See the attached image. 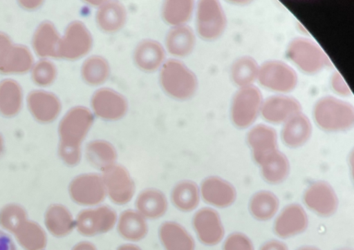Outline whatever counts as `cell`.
I'll return each instance as SVG.
<instances>
[{
    "mask_svg": "<svg viewBox=\"0 0 354 250\" xmlns=\"http://www.w3.org/2000/svg\"><path fill=\"white\" fill-rule=\"evenodd\" d=\"M90 117L89 113L78 108L70 111L63 119L60 155L69 166H75L80 160V144L90 124Z\"/></svg>",
    "mask_w": 354,
    "mask_h": 250,
    "instance_id": "cell-1",
    "label": "cell"
},
{
    "mask_svg": "<svg viewBox=\"0 0 354 250\" xmlns=\"http://www.w3.org/2000/svg\"><path fill=\"white\" fill-rule=\"evenodd\" d=\"M69 195L75 204L96 206L104 200L106 189L102 177L97 174H84L75 178L69 185Z\"/></svg>",
    "mask_w": 354,
    "mask_h": 250,
    "instance_id": "cell-2",
    "label": "cell"
},
{
    "mask_svg": "<svg viewBox=\"0 0 354 250\" xmlns=\"http://www.w3.org/2000/svg\"><path fill=\"white\" fill-rule=\"evenodd\" d=\"M102 180L106 193L117 205H124L131 201L135 193V184L123 166L112 165L104 170Z\"/></svg>",
    "mask_w": 354,
    "mask_h": 250,
    "instance_id": "cell-3",
    "label": "cell"
},
{
    "mask_svg": "<svg viewBox=\"0 0 354 250\" xmlns=\"http://www.w3.org/2000/svg\"><path fill=\"white\" fill-rule=\"evenodd\" d=\"M117 221L115 211L109 206L82 211L75 221L78 232L85 236H93L110 231Z\"/></svg>",
    "mask_w": 354,
    "mask_h": 250,
    "instance_id": "cell-4",
    "label": "cell"
},
{
    "mask_svg": "<svg viewBox=\"0 0 354 250\" xmlns=\"http://www.w3.org/2000/svg\"><path fill=\"white\" fill-rule=\"evenodd\" d=\"M32 57L26 46L12 43L7 35L0 32V71L23 73L32 66Z\"/></svg>",
    "mask_w": 354,
    "mask_h": 250,
    "instance_id": "cell-5",
    "label": "cell"
},
{
    "mask_svg": "<svg viewBox=\"0 0 354 250\" xmlns=\"http://www.w3.org/2000/svg\"><path fill=\"white\" fill-rule=\"evenodd\" d=\"M305 204L324 217L333 215L338 206V200L331 186L325 182L312 184L304 194Z\"/></svg>",
    "mask_w": 354,
    "mask_h": 250,
    "instance_id": "cell-6",
    "label": "cell"
},
{
    "mask_svg": "<svg viewBox=\"0 0 354 250\" xmlns=\"http://www.w3.org/2000/svg\"><path fill=\"white\" fill-rule=\"evenodd\" d=\"M194 227L204 244L212 246L221 242L224 229L218 213L214 209L199 210L194 218Z\"/></svg>",
    "mask_w": 354,
    "mask_h": 250,
    "instance_id": "cell-7",
    "label": "cell"
},
{
    "mask_svg": "<svg viewBox=\"0 0 354 250\" xmlns=\"http://www.w3.org/2000/svg\"><path fill=\"white\" fill-rule=\"evenodd\" d=\"M308 224V218L304 209L297 204L286 207L277 218L274 230L282 238H290L304 232Z\"/></svg>",
    "mask_w": 354,
    "mask_h": 250,
    "instance_id": "cell-8",
    "label": "cell"
},
{
    "mask_svg": "<svg viewBox=\"0 0 354 250\" xmlns=\"http://www.w3.org/2000/svg\"><path fill=\"white\" fill-rule=\"evenodd\" d=\"M261 106V93L254 88H245L239 93L233 104V118L240 126L251 124L257 117Z\"/></svg>",
    "mask_w": 354,
    "mask_h": 250,
    "instance_id": "cell-9",
    "label": "cell"
},
{
    "mask_svg": "<svg viewBox=\"0 0 354 250\" xmlns=\"http://www.w3.org/2000/svg\"><path fill=\"white\" fill-rule=\"evenodd\" d=\"M201 193L207 204L219 208L230 206L236 199L234 188L217 177L207 178L201 187Z\"/></svg>",
    "mask_w": 354,
    "mask_h": 250,
    "instance_id": "cell-10",
    "label": "cell"
},
{
    "mask_svg": "<svg viewBox=\"0 0 354 250\" xmlns=\"http://www.w3.org/2000/svg\"><path fill=\"white\" fill-rule=\"evenodd\" d=\"M44 223L47 230L57 238L68 235L75 227L72 213L61 204H53L46 209Z\"/></svg>",
    "mask_w": 354,
    "mask_h": 250,
    "instance_id": "cell-11",
    "label": "cell"
},
{
    "mask_svg": "<svg viewBox=\"0 0 354 250\" xmlns=\"http://www.w3.org/2000/svg\"><path fill=\"white\" fill-rule=\"evenodd\" d=\"M160 242L165 250H194L192 236L179 224L165 222L159 231Z\"/></svg>",
    "mask_w": 354,
    "mask_h": 250,
    "instance_id": "cell-12",
    "label": "cell"
},
{
    "mask_svg": "<svg viewBox=\"0 0 354 250\" xmlns=\"http://www.w3.org/2000/svg\"><path fill=\"white\" fill-rule=\"evenodd\" d=\"M261 70L262 83L270 89L286 91L296 85L297 76L286 64L270 63Z\"/></svg>",
    "mask_w": 354,
    "mask_h": 250,
    "instance_id": "cell-13",
    "label": "cell"
},
{
    "mask_svg": "<svg viewBox=\"0 0 354 250\" xmlns=\"http://www.w3.org/2000/svg\"><path fill=\"white\" fill-rule=\"evenodd\" d=\"M29 109L37 120L49 122L53 120L60 110V103L50 93L33 91L28 98Z\"/></svg>",
    "mask_w": 354,
    "mask_h": 250,
    "instance_id": "cell-14",
    "label": "cell"
},
{
    "mask_svg": "<svg viewBox=\"0 0 354 250\" xmlns=\"http://www.w3.org/2000/svg\"><path fill=\"white\" fill-rule=\"evenodd\" d=\"M62 39L50 22L41 23L35 32L32 44L35 51L41 57H59Z\"/></svg>",
    "mask_w": 354,
    "mask_h": 250,
    "instance_id": "cell-15",
    "label": "cell"
},
{
    "mask_svg": "<svg viewBox=\"0 0 354 250\" xmlns=\"http://www.w3.org/2000/svg\"><path fill=\"white\" fill-rule=\"evenodd\" d=\"M136 208L144 218L156 220L166 213L168 202L166 196L159 190L148 189L138 195Z\"/></svg>",
    "mask_w": 354,
    "mask_h": 250,
    "instance_id": "cell-16",
    "label": "cell"
},
{
    "mask_svg": "<svg viewBox=\"0 0 354 250\" xmlns=\"http://www.w3.org/2000/svg\"><path fill=\"white\" fill-rule=\"evenodd\" d=\"M118 231L124 240L138 242L148 233V225L145 218L137 211H124L118 223Z\"/></svg>",
    "mask_w": 354,
    "mask_h": 250,
    "instance_id": "cell-17",
    "label": "cell"
},
{
    "mask_svg": "<svg viewBox=\"0 0 354 250\" xmlns=\"http://www.w3.org/2000/svg\"><path fill=\"white\" fill-rule=\"evenodd\" d=\"M89 37L84 28L78 23H74L67 29L66 35L61 43L60 56L76 57L87 50Z\"/></svg>",
    "mask_w": 354,
    "mask_h": 250,
    "instance_id": "cell-18",
    "label": "cell"
},
{
    "mask_svg": "<svg viewBox=\"0 0 354 250\" xmlns=\"http://www.w3.org/2000/svg\"><path fill=\"white\" fill-rule=\"evenodd\" d=\"M299 42L293 43L292 46L293 48L301 51V53L290 51L292 59L293 61L299 64L303 59L306 57V59L301 67L305 71H317L319 70L323 66H324L326 62V57L319 47L311 44L310 42Z\"/></svg>",
    "mask_w": 354,
    "mask_h": 250,
    "instance_id": "cell-19",
    "label": "cell"
},
{
    "mask_svg": "<svg viewBox=\"0 0 354 250\" xmlns=\"http://www.w3.org/2000/svg\"><path fill=\"white\" fill-rule=\"evenodd\" d=\"M258 164H261L263 177L269 183H281L289 174L288 160L277 150L268 154Z\"/></svg>",
    "mask_w": 354,
    "mask_h": 250,
    "instance_id": "cell-20",
    "label": "cell"
},
{
    "mask_svg": "<svg viewBox=\"0 0 354 250\" xmlns=\"http://www.w3.org/2000/svg\"><path fill=\"white\" fill-rule=\"evenodd\" d=\"M14 235L25 250H44L47 244L45 231L37 222L32 220L24 222Z\"/></svg>",
    "mask_w": 354,
    "mask_h": 250,
    "instance_id": "cell-21",
    "label": "cell"
},
{
    "mask_svg": "<svg viewBox=\"0 0 354 250\" xmlns=\"http://www.w3.org/2000/svg\"><path fill=\"white\" fill-rule=\"evenodd\" d=\"M21 102V88L16 81L6 79L0 83V113L13 116L19 113Z\"/></svg>",
    "mask_w": 354,
    "mask_h": 250,
    "instance_id": "cell-22",
    "label": "cell"
},
{
    "mask_svg": "<svg viewBox=\"0 0 354 250\" xmlns=\"http://www.w3.org/2000/svg\"><path fill=\"white\" fill-rule=\"evenodd\" d=\"M289 98L275 97L270 99L263 106V113L270 122H279L290 120L299 110V104Z\"/></svg>",
    "mask_w": 354,
    "mask_h": 250,
    "instance_id": "cell-23",
    "label": "cell"
},
{
    "mask_svg": "<svg viewBox=\"0 0 354 250\" xmlns=\"http://www.w3.org/2000/svg\"><path fill=\"white\" fill-rule=\"evenodd\" d=\"M173 204L177 209L185 212L195 209L200 200L199 190L197 185L192 182L185 181L177 184L171 194Z\"/></svg>",
    "mask_w": 354,
    "mask_h": 250,
    "instance_id": "cell-24",
    "label": "cell"
},
{
    "mask_svg": "<svg viewBox=\"0 0 354 250\" xmlns=\"http://www.w3.org/2000/svg\"><path fill=\"white\" fill-rule=\"evenodd\" d=\"M279 206V202L275 195L262 191L254 195L250 207L254 218L261 221H267L275 216Z\"/></svg>",
    "mask_w": 354,
    "mask_h": 250,
    "instance_id": "cell-25",
    "label": "cell"
},
{
    "mask_svg": "<svg viewBox=\"0 0 354 250\" xmlns=\"http://www.w3.org/2000/svg\"><path fill=\"white\" fill-rule=\"evenodd\" d=\"M290 120V123L288 124L285 128V142L292 147L301 146L310 136V123L306 118L298 115L292 117Z\"/></svg>",
    "mask_w": 354,
    "mask_h": 250,
    "instance_id": "cell-26",
    "label": "cell"
},
{
    "mask_svg": "<svg viewBox=\"0 0 354 250\" xmlns=\"http://www.w3.org/2000/svg\"><path fill=\"white\" fill-rule=\"evenodd\" d=\"M27 220L28 212L21 205L10 204L0 210V226L10 233L15 234Z\"/></svg>",
    "mask_w": 354,
    "mask_h": 250,
    "instance_id": "cell-27",
    "label": "cell"
},
{
    "mask_svg": "<svg viewBox=\"0 0 354 250\" xmlns=\"http://www.w3.org/2000/svg\"><path fill=\"white\" fill-rule=\"evenodd\" d=\"M87 155L90 162L102 171L113 165L116 158L115 152L111 146L101 144L91 145Z\"/></svg>",
    "mask_w": 354,
    "mask_h": 250,
    "instance_id": "cell-28",
    "label": "cell"
},
{
    "mask_svg": "<svg viewBox=\"0 0 354 250\" xmlns=\"http://www.w3.org/2000/svg\"><path fill=\"white\" fill-rule=\"evenodd\" d=\"M56 70L54 64L46 59L35 65L32 76L35 83L40 86L50 84L55 77Z\"/></svg>",
    "mask_w": 354,
    "mask_h": 250,
    "instance_id": "cell-29",
    "label": "cell"
},
{
    "mask_svg": "<svg viewBox=\"0 0 354 250\" xmlns=\"http://www.w3.org/2000/svg\"><path fill=\"white\" fill-rule=\"evenodd\" d=\"M224 250H254L249 238L243 234L236 233L227 238L224 244Z\"/></svg>",
    "mask_w": 354,
    "mask_h": 250,
    "instance_id": "cell-30",
    "label": "cell"
},
{
    "mask_svg": "<svg viewBox=\"0 0 354 250\" xmlns=\"http://www.w3.org/2000/svg\"><path fill=\"white\" fill-rule=\"evenodd\" d=\"M0 250H17L16 244L11 236L0 230Z\"/></svg>",
    "mask_w": 354,
    "mask_h": 250,
    "instance_id": "cell-31",
    "label": "cell"
},
{
    "mask_svg": "<svg viewBox=\"0 0 354 250\" xmlns=\"http://www.w3.org/2000/svg\"><path fill=\"white\" fill-rule=\"evenodd\" d=\"M261 250H288L287 246L278 241H271L261 248Z\"/></svg>",
    "mask_w": 354,
    "mask_h": 250,
    "instance_id": "cell-32",
    "label": "cell"
},
{
    "mask_svg": "<svg viewBox=\"0 0 354 250\" xmlns=\"http://www.w3.org/2000/svg\"><path fill=\"white\" fill-rule=\"evenodd\" d=\"M72 250H97V249L92 243L84 242L76 244Z\"/></svg>",
    "mask_w": 354,
    "mask_h": 250,
    "instance_id": "cell-33",
    "label": "cell"
},
{
    "mask_svg": "<svg viewBox=\"0 0 354 250\" xmlns=\"http://www.w3.org/2000/svg\"><path fill=\"white\" fill-rule=\"evenodd\" d=\"M117 250H141L138 247L133 244H125L121 246Z\"/></svg>",
    "mask_w": 354,
    "mask_h": 250,
    "instance_id": "cell-34",
    "label": "cell"
},
{
    "mask_svg": "<svg viewBox=\"0 0 354 250\" xmlns=\"http://www.w3.org/2000/svg\"><path fill=\"white\" fill-rule=\"evenodd\" d=\"M3 147H4L3 140L1 135H0V156H1V154L3 151Z\"/></svg>",
    "mask_w": 354,
    "mask_h": 250,
    "instance_id": "cell-35",
    "label": "cell"
},
{
    "mask_svg": "<svg viewBox=\"0 0 354 250\" xmlns=\"http://www.w3.org/2000/svg\"><path fill=\"white\" fill-rule=\"evenodd\" d=\"M298 250H320V249H318L317 248L312 247H306L301 248Z\"/></svg>",
    "mask_w": 354,
    "mask_h": 250,
    "instance_id": "cell-36",
    "label": "cell"
},
{
    "mask_svg": "<svg viewBox=\"0 0 354 250\" xmlns=\"http://www.w3.org/2000/svg\"><path fill=\"white\" fill-rule=\"evenodd\" d=\"M342 250H348V249H342Z\"/></svg>",
    "mask_w": 354,
    "mask_h": 250,
    "instance_id": "cell-37",
    "label": "cell"
}]
</instances>
